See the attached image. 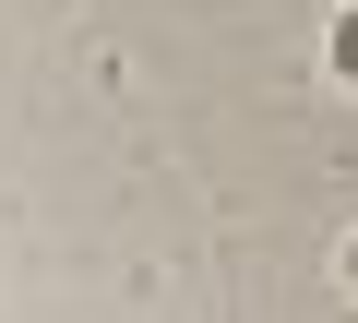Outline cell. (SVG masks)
I'll return each mask as SVG.
<instances>
[{"mask_svg":"<svg viewBox=\"0 0 358 323\" xmlns=\"http://www.w3.org/2000/svg\"><path fill=\"white\" fill-rule=\"evenodd\" d=\"M346 287H358V252H346Z\"/></svg>","mask_w":358,"mask_h":323,"instance_id":"obj_2","label":"cell"},{"mask_svg":"<svg viewBox=\"0 0 358 323\" xmlns=\"http://www.w3.org/2000/svg\"><path fill=\"white\" fill-rule=\"evenodd\" d=\"M334 72L358 84V13H334Z\"/></svg>","mask_w":358,"mask_h":323,"instance_id":"obj_1","label":"cell"}]
</instances>
